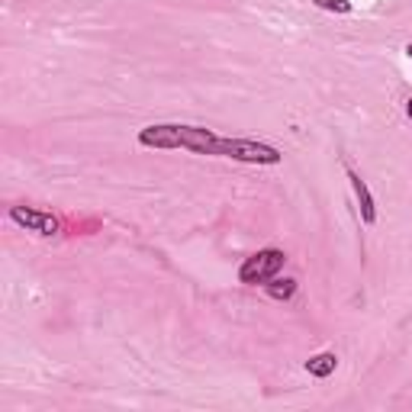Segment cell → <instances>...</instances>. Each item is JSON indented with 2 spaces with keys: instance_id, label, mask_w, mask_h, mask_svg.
<instances>
[{
  "instance_id": "obj_6",
  "label": "cell",
  "mask_w": 412,
  "mask_h": 412,
  "mask_svg": "<svg viewBox=\"0 0 412 412\" xmlns=\"http://www.w3.org/2000/svg\"><path fill=\"white\" fill-rule=\"evenodd\" d=\"M265 293L271 296V300H290V296L296 293V280L293 277H271L265 284Z\"/></svg>"
},
{
  "instance_id": "obj_3",
  "label": "cell",
  "mask_w": 412,
  "mask_h": 412,
  "mask_svg": "<svg viewBox=\"0 0 412 412\" xmlns=\"http://www.w3.org/2000/svg\"><path fill=\"white\" fill-rule=\"evenodd\" d=\"M10 219L32 235H55L62 229V222L55 219L52 213L32 210V206H10Z\"/></svg>"
},
{
  "instance_id": "obj_7",
  "label": "cell",
  "mask_w": 412,
  "mask_h": 412,
  "mask_svg": "<svg viewBox=\"0 0 412 412\" xmlns=\"http://www.w3.org/2000/svg\"><path fill=\"white\" fill-rule=\"evenodd\" d=\"M313 3L328 13H351V0H313Z\"/></svg>"
},
{
  "instance_id": "obj_5",
  "label": "cell",
  "mask_w": 412,
  "mask_h": 412,
  "mask_svg": "<svg viewBox=\"0 0 412 412\" xmlns=\"http://www.w3.org/2000/svg\"><path fill=\"white\" fill-rule=\"evenodd\" d=\"M335 367H339V358H335L332 351L313 354V358L306 361V374H309V377H316V380H326V377H332V374H335Z\"/></svg>"
},
{
  "instance_id": "obj_1",
  "label": "cell",
  "mask_w": 412,
  "mask_h": 412,
  "mask_svg": "<svg viewBox=\"0 0 412 412\" xmlns=\"http://www.w3.org/2000/svg\"><path fill=\"white\" fill-rule=\"evenodd\" d=\"M142 148H184L193 155H216V158H232L235 138H222L206 126H184V123H158L145 126L138 132Z\"/></svg>"
},
{
  "instance_id": "obj_4",
  "label": "cell",
  "mask_w": 412,
  "mask_h": 412,
  "mask_svg": "<svg viewBox=\"0 0 412 412\" xmlns=\"http://www.w3.org/2000/svg\"><path fill=\"white\" fill-rule=\"evenodd\" d=\"M348 180H351V187H354V197H358V210H361L364 226H374V222H377V203H374V197H370L367 184H364L351 168H348Z\"/></svg>"
},
{
  "instance_id": "obj_9",
  "label": "cell",
  "mask_w": 412,
  "mask_h": 412,
  "mask_svg": "<svg viewBox=\"0 0 412 412\" xmlns=\"http://www.w3.org/2000/svg\"><path fill=\"white\" fill-rule=\"evenodd\" d=\"M406 55H409V58H412V43H409V45H406Z\"/></svg>"
},
{
  "instance_id": "obj_2",
  "label": "cell",
  "mask_w": 412,
  "mask_h": 412,
  "mask_svg": "<svg viewBox=\"0 0 412 412\" xmlns=\"http://www.w3.org/2000/svg\"><path fill=\"white\" fill-rule=\"evenodd\" d=\"M284 261H287V254L280 252V248H261V252L252 254V258L239 267V280L248 287H258V284L265 287L271 277H277L284 271Z\"/></svg>"
},
{
  "instance_id": "obj_8",
  "label": "cell",
  "mask_w": 412,
  "mask_h": 412,
  "mask_svg": "<svg viewBox=\"0 0 412 412\" xmlns=\"http://www.w3.org/2000/svg\"><path fill=\"white\" fill-rule=\"evenodd\" d=\"M406 113H409V119H412V97L406 100Z\"/></svg>"
}]
</instances>
